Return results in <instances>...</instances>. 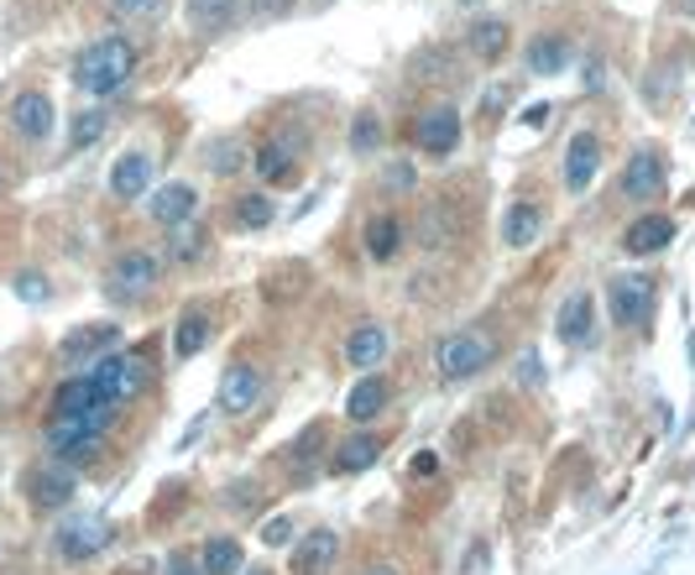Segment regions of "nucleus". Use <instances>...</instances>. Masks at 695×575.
Instances as JSON below:
<instances>
[{"instance_id":"f257e3e1","label":"nucleus","mask_w":695,"mask_h":575,"mask_svg":"<svg viewBox=\"0 0 695 575\" xmlns=\"http://www.w3.org/2000/svg\"><path fill=\"white\" fill-rule=\"evenodd\" d=\"M136 74V48L126 42V37H95L79 58H74V85L85 89V95H95V100H110V95H120V89L131 85Z\"/></svg>"},{"instance_id":"f03ea898","label":"nucleus","mask_w":695,"mask_h":575,"mask_svg":"<svg viewBox=\"0 0 695 575\" xmlns=\"http://www.w3.org/2000/svg\"><path fill=\"white\" fill-rule=\"evenodd\" d=\"M89 382H95V392H100L105 403H126V398H136L153 382V367H147L141 351H110L89 367Z\"/></svg>"},{"instance_id":"7ed1b4c3","label":"nucleus","mask_w":695,"mask_h":575,"mask_svg":"<svg viewBox=\"0 0 695 575\" xmlns=\"http://www.w3.org/2000/svg\"><path fill=\"white\" fill-rule=\"evenodd\" d=\"M497 355V340L487 330H456L450 340H440L434 351V367H440L444 382H471L476 372H487Z\"/></svg>"},{"instance_id":"20e7f679","label":"nucleus","mask_w":695,"mask_h":575,"mask_svg":"<svg viewBox=\"0 0 695 575\" xmlns=\"http://www.w3.org/2000/svg\"><path fill=\"white\" fill-rule=\"evenodd\" d=\"M157 277H163V256L131 246V252H120L116 262H110V272H105V293L120 299V304H136V299H147V293L157 288Z\"/></svg>"},{"instance_id":"39448f33","label":"nucleus","mask_w":695,"mask_h":575,"mask_svg":"<svg viewBox=\"0 0 695 575\" xmlns=\"http://www.w3.org/2000/svg\"><path fill=\"white\" fill-rule=\"evenodd\" d=\"M21 491L32 497V508L58 513L79 497V476H74V466H63V460H37L32 471L21 476Z\"/></svg>"},{"instance_id":"423d86ee","label":"nucleus","mask_w":695,"mask_h":575,"mask_svg":"<svg viewBox=\"0 0 695 575\" xmlns=\"http://www.w3.org/2000/svg\"><path fill=\"white\" fill-rule=\"evenodd\" d=\"M408 136H413V147H419V153L450 157L460 147V110H456V105H429V110L413 116Z\"/></svg>"},{"instance_id":"0eeeda50","label":"nucleus","mask_w":695,"mask_h":575,"mask_svg":"<svg viewBox=\"0 0 695 575\" xmlns=\"http://www.w3.org/2000/svg\"><path fill=\"white\" fill-rule=\"evenodd\" d=\"M298 163H304V142H298L293 131L267 136V142L256 147V157H252L256 178H262V184H272V188H288L293 178H298Z\"/></svg>"},{"instance_id":"6e6552de","label":"nucleus","mask_w":695,"mask_h":575,"mask_svg":"<svg viewBox=\"0 0 695 575\" xmlns=\"http://www.w3.org/2000/svg\"><path fill=\"white\" fill-rule=\"evenodd\" d=\"M607 309H611V324H617V330H638V324H648V314H654V283L638 277V272L611 277Z\"/></svg>"},{"instance_id":"1a4fd4ad","label":"nucleus","mask_w":695,"mask_h":575,"mask_svg":"<svg viewBox=\"0 0 695 575\" xmlns=\"http://www.w3.org/2000/svg\"><path fill=\"white\" fill-rule=\"evenodd\" d=\"M105 544H110V524H105V518H68V524L52 534V549H58V559H68V565L95 559Z\"/></svg>"},{"instance_id":"9d476101","label":"nucleus","mask_w":695,"mask_h":575,"mask_svg":"<svg viewBox=\"0 0 695 575\" xmlns=\"http://www.w3.org/2000/svg\"><path fill=\"white\" fill-rule=\"evenodd\" d=\"M116 345H120V324H79V330L58 345V361H63V367H95V361L110 355Z\"/></svg>"},{"instance_id":"9b49d317","label":"nucleus","mask_w":695,"mask_h":575,"mask_svg":"<svg viewBox=\"0 0 695 575\" xmlns=\"http://www.w3.org/2000/svg\"><path fill=\"white\" fill-rule=\"evenodd\" d=\"M52 126H58V110H52V100L42 89H21L17 100H11V131L21 142H48Z\"/></svg>"},{"instance_id":"f8f14e48","label":"nucleus","mask_w":695,"mask_h":575,"mask_svg":"<svg viewBox=\"0 0 695 575\" xmlns=\"http://www.w3.org/2000/svg\"><path fill=\"white\" fill-rule=\"evenodd\" d=\"M565 188L570 194H586L591 188V178L601 173V136L596 131H576L570 142H565Z\"/></svg>"},{"instance_id":"ddd939ff","label":"nucleus","mask_w":695,"mask_h":575,"mask_svg":"<svg viewBox=\"0 0 695 575\" xmlns=\"http://www.w3.org/2000/svg\"><path fill=\"white\" fill-rule=\"evenodd\" d=\"M623 194L638 199V204L664 194V153L659 147H638V153L628 157V168H623Z\"/></svg>"},{"instance_id":"4468645a","label":"nucleus","mask_w":695,"mask_h":575,"mask_svg":"<svg viewBox=\"0 0 695 575\" xmlns=\"http://www.w3.org/2000/svg\"><path fill=\"white\" fill-rule=\"evenodd\" d=\"M147 215H153L157 225L178 231V225H188L194 215H199V188H194V184H163V188H153Z\"/></svg>"},{"instance_id":"2eb2a0df","label":"nucleus","mask_w":695,"mask_h":575,"mask_svg":"<svg viewBox=\"0 0 695 575\" xmlns=\"http://www.w3.org/2000/svg\"><path fill=\"white\" fill-rule=\"evenodd\" d=\"M153 157L147 153H126L110 163V194H116L120 204H136L141 194H153Z\"/></svg>"},{"instance_id":"dca6fc26","label":"nucleus","mask_w":695,"mask_h":575,"mask_svg":"<svg viewBox=\"0 0 695 575\" xmlns=\"http://www.w3.org/2000/svg\"><path fill=\"white\" fill-rule=\"evenodd\" d=\"M256 398H262V372H256L252 361H236V367H225L221 392H215L221 413H246Z\"/></svg>"},{"instance_id":"f3484780","label":"nucleus","mask_w":695,"mask_h":575,"mask_svg":"<svg viewBox=\"0 0 695 575\" xmlns=\"http://www.w3.org/2000/svg\"><path fill=\"white\" fill-rule=\"evenodd\" d=\"M340 555L335 528H309L304 539H293V575H324Z\"/></svg>"},{"instance_id":"a211bd4d","label":"nucleus","mask_w":695,"mask_h":575,"mask_svg":"<svg viewBox=\"0 0 695 575\" xmlns=\"http://www.w3.org/2000/svg\"><path fill=\"white\" fill-rule=\"evenodd\" d=\"M555 335L565 340V345H591L596 340V304H591V293H570L560 304V320H555Z\"/></svg>"},{"instance_id":"6ab92c4d","label":"nucleus","mask_w":695,"mask_h":575,"mask_svg":"<svg viewBox=\"0 0 695 575\" xmlns=\"http://www.w3.org/2000/svg\"><path fill=\"white\" fill-rule=\"evenodd\" d=\"M675 241V221L669 215H638V221L623 231V252L628 256H654Z\"/></svg>"},{"instance_id":"aec40b11","label":"nucleus","mask_w":695,"mask_h":575,"mask_svg":"<svg viewBox=\"0 0 695 575\" xmlns=\"http://www.w3.org/2000/svg\"><path fill=\"white\" fill-rule=\"evenodd\" d=\"M523 64H528V74H539V79H555V74H565V68H570V42H565L560 32L528 37Z\"/></svg>"},{"instance_id":"412c9836","label":"nucleus","mask_w":695,"mask_h":575,"mask_svg":"<svg viewBox=\"0 0 695 575\" xmlns=\"http://www.w3.org/2000/svg\"><path fill=\"white\" fill-rule=\"evenodd\" d=\"M184 11L199 37H225L241 17V0H184Z\"/></svg>"},{"instance_id":"4be33fe9","label":"nucleus","mask_w":695,"mask_h":575,"mask_svg":"<svg viewBox=\"0 0 695 575\" xmlns=\"http://www.w3.org/2000/svg\"><path fill=\"white\" fill-rule=\"evenodd\" d=\"M209 335H215V320H209L204 309H184V314H178V330H173V355H178V361H194V355L209 345Z\"/></svg>"},{"instance_id":"5701e85b","label":"nucleus","mask_w":695,"mask_h":575,"mask_svg":"<svg viewBox=\"0 0 695 575\" xmlns=\"http://www.w3.org/2000/svg\"><path fill=\"white\" fill-rule=\"evenodd\" d=\"M382 355H388V330H382V324H372V320L356 324V330H351V340H345V361H351L356 372H372Z\"/></svg>"},{"instance_id":"b1692460","label":"nucleus","mask_w":695,"mask_h":575,"mask_svg":"<svg viewBox=\"0 0 695 575\" xmlns=\"http://www.w3.org/2000/svg\"><path fill=\"white\" fill-rule=\"evenodd\" d=\"M388 403H392V382H388V377H361L356 388H351V398H345V413H351L356 423H372Z\"/></svg>"},{"instance_id":"393cba45","label":"nucleus","mask_w":695,"mask_h":575,"mask_svg":"<svg viewBox=\"0 0 695 575\" xmlns=\"http://www.w3.org/2000/svg\"><path fill=\"white\" fill-rule=\"evenodd\" d=\"M544 231V209L534 199H518L508 209V221H502V241H508L512 252H523V246H534Z\"/></svg>"},{"instance_id":"a878e982","label":"nucleus","mask_w":695,"mask_h":575,"mask_svg":"<svg viewBox=\"0 0 695 575\" xmlns=\"http://www.w3.org/2000/svg\"><path fill=\"white\" fill-rule=\"evenodd\" d=\"M508 21L502 17H481V21H471V32H466V48L481 58V64H497L502 52H508Z\"/></svg>"},{"instance_id":"bb28decb","label":"nucleus","mask_w":695,"mask_h":575,"mask_svg":"<svg viewBox=\"0 0 695 575\" xmlns=\"http://www.w3.org/2000/svg\"><path fill=\"white\" fill-rule=\"evenodd\" d=\"M95 403H105L100 392H95V382H89V372L85 377H68V382H58V392H52V419H68V413H89Z\"/></svg>"},{"instance_id":"cd10ccee","label":"nucleus","mask_w":695,"mask_h":575,"mask_svg":"<svg viewBox=\"0 0 695 575\" xmlns=\"http://www.w3.org/2000/svg\"><path fill=\"white\" fill-rule=\"evenodd\" d=\"M398 246H403V221L398 215H372L366 221V252H372V262H392Z\"/></svg>"},{"instance_id":"c85d7f7f","label":"nucleus","mask_w":695,"mask_h":575,"mask_svg":"<svg viewBox=\"0 0 695 575\" xmlns=\"http://www.w3.org/2000/svg\"><path fill=\"white\" fill-rule=\"evenodd\" d=\"M272 215H277V204H272L267 194H241V199H231V231H262V225H272Z\"/></svg>"},{"instance_id":"c756f323","label":"nucleus","mask_w":695,"mask_h":575,"mask_svg":"<svg viewBox=\"0 0 695 575\" xmlns=\"http://www.w3.org/2000/svg\"><path fill=\"white\" fill-rule=\"evenodd\" d=\"M376 456H382V440H376V435H351V440L335 450V471H340V476L366 471Z\"/></svg>"},{"instance_id":"7c9ffc66","label":"nucleus","mask_w":695,"mask_h":575,"mask_svg":"<svg viewBox=\"0 0 695 575\" xmlns=\"http://www.w3.org/2000/svg\"><path fill=\"white\" fill-rule=\"evenodd\" d=\"M204 163H209V173L231 178V173H241L252 157H246V147H241L236 136H215V142H204Z\"/></svg>"},{"instance_id":"2f4dec72","label":"nucleus","mask_w":695,"mask_h":575,"mask_svg":"<svg viewBox=\"0 0 695 575\" xmlns=\"http://www.w3.org/2000/svg\"><path fill=\"white\" fill-rule=\"evenodd\" d=\"M204 575H236L241 571V539H231V534H215V539L204 544Z\"/></svg>"},{"instance_id":"473e14b6","label":"nucleus","mask_w":695,"mask_h":575,"mask_svg":"<svg viewBox=\"0 0 695 575\" xmlns=\"http://www.w3.org/2000/svg\"><path fill=\"white\" fill-rule=\"evenodd\" d=\"M105 136V110H85V116H74L68 126V153H85Z\"/></svg>"},{"instance_id":"72a5a7b5","label":"nucleus","mask_w":695,"mask_h":575,"mask_svg":"<svg viewBox=\"0 0 695 575\" xmlns=\"http://www.w3.org/2000/svg\"><path fill=\"white\" fill-rule=\"evenodd\" d=\"M204 246H209V236H204V231H184V225H178V236H173V262H199L204 256Z\"/></svg>"},{"instance_id":"f704fd0d","label":"nucleus","mask_w":695,"mask_h":575,"mask_svg":"<svg viewBox=\"0 0 695 575\" xmlns=\"http://www.w3.org/2000/svg\"><path fill=\"white\" fill-rule=\"evenodd\" d=\"M110 11L120 21H157L163 17V0H110Z\"/></svg>"},{"instance_id":"c9c22d12","label":"nucleus","mask_w":695,"mask_h":575,"mask_svg":"<svg viewBox=\"0 0 695 575\" xmlns=\"http://www.w3.org/2000/svg\"><path fill=\"white\" fill-rule=\"evenodd\" d=\"M351 147H356V153H376V147H382V126H376L372 110L356 116V126H351Z\"/></svg>"},{"instance_id":"e433bc0d","label":"nucleus","mask_w":695,"mask_h":575,"mask_svg":"<svg viewBox=\"0 0 695 575\" xmlns=\"http://www.w3.org/2000/svg\"><path fill=\"white\" fill-rule=\"evenodd\" d=\"M17 293L27 299V304H48V277H42V272H21Z\"/></svg>"},{"instance_id":"4c0bfd02","label":"nucleus","mask_w":695,"mask_h":575,"mask_svg":"<svg viewBox=\"0 0 695 575\" xmlns=\"http://www.w3.org/2000/svg\"><path fill=\"white\" fill-rule=\"evenodd\" d=\"M163 575H204V559L194 555V549H173L168 565H163Z\"/></svg>"},{"instance_id":"58836bf2","label":"nucleus","mask_w":695,"mask_h":575,"mask_svg":"<svg viewBox=\"0 0 695 575\" xmlns=\"http://www.w3.org/2000/svg\"><path fill=\"white\" fill-rule=\"evenodd\" d=\"M262 544H272V549H277V544H293V524L288 518H267V524H262Z\"/></svg>"},{"instance_id":"ea45409f","label":"nucleus","mask_w":695,"mask_h":575,"mask_svg":"<svg viewBox=\"0 0 695 575\" xmlns=\"http://www.w3.org/2000/svg\"><path fill=\"white\" fill-rule=\"evenodd\" d=\"M252 11H256V17H283V11H288V0H252Z\"/></svg>"},{"instance_id":"a19ab883","label":"nucleus","mask_w":695,"mask_h":575,"mask_svg":"<svg viewBox=\"0 0 695 575\" xmlns=\"http://www.w3.org/2000/svg\"><path fill=\"white\" fill-rule=\"evenodd\" d=\"M388 188H413V168H388Z\"/></svg>"},{"instance_id":"79ce46f5","label":"nucleus","mask_w":695,"mask_h":575,"mask_svg":"<svg viewBox=\"0 0 695 575\" xmlns=\"http://www.w3.org/2000/svg\"><path fill=\"white\" fill-rule=\"evenodd\" d=\"M361 575H398L392 565H372V571H361Z\"/></svg>"},{"instance_id":"37998d69","label":"nucleus","mask_w":695,"mask_h":575,"mask_svg":"<svg viewBox=\"0 0 695 575\" xmlns=\"http://www.w3.org/2000/svg\"><path fill=\"white\" fill-rule=\"evenodd\" d=\"M246 575H272V571H246Z\"/></svg>"}]
</instances>
